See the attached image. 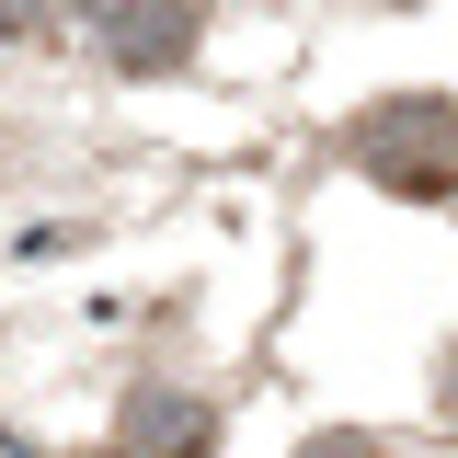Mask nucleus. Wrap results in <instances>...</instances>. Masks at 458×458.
Instances as JSON below:
<instances>
[{"label": "nucleus", "mask_w": 458, "mask_h": 458, "mask_svg": "<svg viewBox=\"0 0 458 458\" xmlns=\"http://www.w3.org/2000/svg\"><path fill=\"white\" fill-rule=\"evenodd\" d=\"M355 161L378 172L390 195H458V104H378L355 126Z\"/></svg>", "instance_id": "obj_1"}, {"label": "nucleus", "mask_w": 458, "mask_h": 458, "mask_svg": "<svg viewBox=\"0 0 458 458\" xmlns=\"http://www.w3.org/2000/svg\"><path fill=\"white\" fill-rule=\"evenodd\" d=\"M298 458H390V447H367V436H310Z\"/></svg>", "instance_id": "obj_4"}, {"label": "nucleus", "mask_w": 458, "mask_h": 458, "mask_svg": "<svg viewBox=\"0 0 458 458\" xmlns=\"http://www.w3.org/2000/svg\"><path fill=\"white\" fill-rule=\"evenodd\" d=\"M104 47L126 57V69H172V57L195 47V12H183V0H126L104 23Z\"/></svg>", "instance_id": "obj_2"}, {"label": "nucleus", "mask_w": 458, "mask_h": 458, "mask_svg": "<svg viewBox=\"0 0 458 458\" xmlns=\"http://www.w3.org/2000/svg\"><path fill=\"white\" fill-rule=\"evenodd\" d=\"M126 447L138 458H195L207 447V412H195V401H138V412H126Z\"/></svg>", "instance_id": "obj_3"}, {"label": "nucleus", "mask_w": 458, "mask_h": 458, "mask_svg": "<svg viewBox=\"0 0 458 458\" xmlns=\"http://www.w3.org/2000/svg\"><path fill=\"white\" fill-rule=\"evenodd\" d=\"M35 12H47V0H0V35H23V23H35Z\"/></svg>", "instance_id": "obj_5"}]
</instances>
